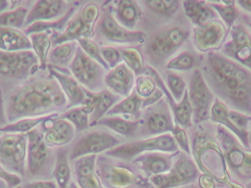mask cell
<instances>
[{"mask_svg": "<svg viewBox=\"0 0 251 188\" xmlns=\"http://www.w3.org/2000/svg\"><path fill=\"white\" fill-rule=\"evenodd\" d=\"M210 88L234 107L251 114V73L233 60L210 54L205 68Z\"/></svg>", "mask_w": 251, "mask_h": 188, "instance_id": "1", "label": "cell"}, {"mask_svg": "<svg viewBox=\"0 0 251 188\" xmlns=\"http://www.w3.org/2000/svg\"><path fill=\"white\" fill-rule=\"evenodd\" d=\"M67 99L56 81H35L25 84L10 96L7 120L16 122L56 113L67 106Z\"/></svg>", "mask_w": 251, "mask_h": 188, "instance_id": "2", "label": "cell"}, {"mask_svg": "<svg viewBox=\"0 0 251 188\" xmlns=\"http://www.w3.org/2000/svg\"><path fill=\"white\" fill-rule=\"evenodd\" d=\"M218 134V140L222 148L230 180L242 183L251 182V152H247L239 144L238 141L222 129Z\"/></svg>", "mask_w": 251, "mask_h": 188, "instance_id": "3", "label": "cell"}, {"mask_svg": "<svg viewBox=\"0 0 251 188\" xmlns=\"http://www.w3.org/2000/svg\"><path fill=\"white\" fill-rule=\"evenodd\" d=\"M185 29L173 27L155 34L147 45L146 54L151 63L158 66L174 54L187 41Z\"/></svg>", "mask_w": 251, "mask_h": 188, "instance_id": "4", "label": "cell"}, {"mask_svg": "<svg viewBox=\"0 0 251 188\" xmlns=\"http://www.w3.org/2000/svg\"><path fill=\"white\" fill-rule=\"evenodd\" d=\"M70 69L76 81L90 92L98 93L104 90L107 71L88 57L79 46L70 64Z\"/></svg>", "mask_w": 251, "mask_h": 188, "instance_id": "5", "label": "cell"}, {"mask_svg": "<svg viewBox=\"0 0 251 188\" xmlns=\"http://www.w3.org/2000/svg\"><path fill=\"white\" fill-rule=\"evenodd\" d=\"M178 151V146L171 133L154 136L144 140L131 142L121 145L107 152V155L113 158L129 160L137 158L143 152H160L174 153Z\"/></svg>", "mask_w": 251, "mask_h": 188, "instance_id": "6", "label": "cell"}, {"mask_svg": "<svg viewBox=\"0 0 251 188\" xmlns=\"http://www.w3.org/2000/svg\"><path fill=\"white\" fill-rule=\"evenodd\" d=\"M40 68L39 60L30 50L5 52L0 50V75L13 79H26Z\"/></svg>", "mask_w": 251, "mask_h": 188, "instance_id": "7", "label": "cell"}, {"mask_svg": "<svg viewBox=\"0 0 251 188\" xmlns=\"http://www.w3.org/2000/svg\"><path fill=\"white\" fill-rule=\"evenodd\" d=\"M26 150V134H7L0 137V165L7 172L24 175Z\"/></svg>", "mask_w": 251, "mask_h": 188, "instance_id": "8", "label": "cell"}, {"mask_svg": "<svg viewBox=\"0 0 251 188\" xmlns=\"http://www.w3.org/2000/svg\"><path fill=\"white\" fill-rule=\"evenodd\" d=\"M187 90L193 109V122H202L210 118L214 96L200 71L193 72Z\"/></svg>", "mask_w": 251, "mask_h": 188, "instance_id": "9", "label": "cell"}, {"mask_svg": "<svg viewBox=\"0 0 251 188\" xmlns=\"http://www.w3.org/2000/svg\"><path fill=\"white\" fill-rule=\"evenodd\" d=\"M139 121L141 133L146 135H161L171 133L174 124L172 112L166 101L162 99L149 107Z\"/></svg>", "mask_w": 251, "mask_h": 188, "instance_id": "10", "label": "cell"}, {"mask_svg": "<svg viewBox=\"0 0 251 188\" xmlns=\"http://www.w3.org/2000/svg\"><path fill=\"white\" fill-rule=\"evenodd\" d=\"M199 170L190 158L181 156L168 172L151 177L154 188H174L185 186L197 178Z\"/></svg>", "mask_w": 251, "mask_h": 188, "instance_id": "11", "label": "cell"}, {"mask_svg": "<svg viewBox=\"0 0 251 188\" xmlns=\"http://www.w3.org/2000/svg\"><path fill=\"white\" fill-rule=\"evenodd\" d=\"M120 141L106 132H91L79 138L74 145L69 160L75 161L87 155H97L119 146Z\"/></svg>", "mask_w": 251, "mask_h": 188, "instance_id": "12", "label": "cell"}, {"mask_svg": "<svg viewBox=\"0 0 251 188\" xmlns=\"http://www.w3.org/2000/svg\"><path fill=\"white\" fill-rule=\"evenodd\" d=\"M145 75L153 78L156 86L162 91L165 96L170 109L174 115L176 124L182 128H190L193 123V109L189 99L188 90L186 89L183 99L181 102L176 103L172 95L170 94L166 85L164 83L159 74L151 67L146 68Z\"/></svg>", "mask_w": 251, "mask_h": 188, "instance_id": "13", "label": "cell"}, {"mask_svg": "<svg viewBox=\"0 0 251 188\" xmlns=\"http://www.w3.org/2000/svg\"><path fill=\"white\" fill-rule=\"evenodd\" d=\"M100 33L110 42L124 44H143L146 34L142 31H131L118 23L110 13H104L98 25Z\"/></svg>", "mask_w": 251, "mask_h": 188, "instance_id": "14", "label": "cell"}, {"mask_svg": "<svg viewBox=\"0 0 251 188\" xmlns=\"http://www.w3.org/2000/svg\"><path fill=\"white\" fill-rule=\"evenodd\" d=\"M42 124L43 135L47 146H64L72 142L75 137L76 130L73 124L60 118V114L57 112Z\"/></svg>", "mask_w": 251, "mask_h": 188, "instance_id": "15", "label": "cell"}, {"mask_svg": "<svg viewBox=\"0 0 251 188\" xmlns=\"http://www.w3.org/2000/svg\"><path fill=\"white\" fill-rule=\"evenodd\" d=\"M27 135V166L31 175L36 176L47 168L50 161V151L44 135L37 129L26 133Z\"/></svg>", "mask_w": 251, "mask_h": 188, "instance_id": "16", "label": "cell"}, {"mask_svg": "<svg viewBox=\"0 0 251 188\" xmlns=\"http://www.w3.org/2000/svg\"><path fill=\"white\" fill-rule=\"evenodd\" d=\"M83 89L86 95V101L83 105H87L91 109L90 127H93L106 116L107 112L118 103L121 96L109 90L104 89L100 92L92 93L85 88H83Z\"/></svg>", "mask_w": 251, "mask_h": 188, "instance_id": "17", "label": "cell"}, {"mask_svg": "<svg viewBox=\"0 0 251 188\" xmlns=\"http://www.w3.org/2000/svg\"><path fill=\"white\" fill-rule=\"evenodd\" d=\"M231 35L232 40L224 47V53L251 69V35L240 25L233 29Z\"/></svg>", "mask_w": 251, "mask_h": 188, "instance_id": "18", "label": "cell"}, {"mask_svg": "<svg viewBox=\"0 0 251 188\" xmlns=\"http://www.w3.org/2000/svg\"><path fill=\"white\" fill-rule=\"evenodd\" d=\"M66 4L61 0L37 1L28 13L25 27H28L35 22H50L62 17L66 12Z\"/></svg>", "mask_w": 251, "mask_h": 188, "instance_id": "19", "label": "cell"}, {"mask_svg": "<svg viewBox=\"0 0 251 188\" xmlns=\"http://www.w3.org/2000/svg\"><path fill=\"white\" fill-rule=\"evenodd\" d=\"M48 68L50 75L58 82L62 91L66 96L68 100L66 110L75 107L82 106L86 101V95L82 86L64 72H60L51 66H49Z\"/></svg>", "mask_w": 251, "mask_h": 188, "instance_id": "20", "label": "cell"}, {"mask_svg": "<svg viewBox=\"0 0 251 188\" xmlns=\"http://www.w3.org/2000/svg\"><path fill=\"white\" fill-rule=\"evenodd\" d=\"M134 74L125 63H121L108 72L104 78V84L109 91L120 96H129L132 93Z\"/></svg>", "mask_w": 251, "mask_h": 188, "instance_id": "21", "label": "cell"}, {"mask_svg": "<svg viewBox=\"0 0 251 188\" xmlns=\"http://www.w3.org/2000/svg\"><path fill=\"white\" fill-rule=\"evenodd\" d=\"M133 163L137 164L150 177L165 174L173 166L172 156L168 154L152 152L137 156Z\"/></svg>", "mask_w": 251, "mask_h": 188, "instance_id": "22", "label": "cell"}, {"mask_svg": "<svg viewBox=\"0 0 251 188\" xmlns=\"http://www.w3.org/2000/svg\"><path fill=\"white\" fill-rule=\"evenodd\" d=\"M224 27L221 23L211 22L194 29V42L200 51L206 52L217 47L223 39Z\"/></svg>", "mask_w": 251, "mask_h": 188, "instance_id": "23", "label": "cell"}, {"mask_svg": "<svg viewBox=\"0 0 251 188\" xmlns=\"http://www.w3.org/2000/svg\"><path fill=\"white\" fill-rule=\"evenodd\" d=\"M94 27L85 24L80 16H78L69 21L63 32L51 33L50 36L51 45L54 47L65 43L76 41L81 38H89L92 35Z\"/></svg>", "mask_w": 251, "mask_h": 188, "instance_id": "24", "label": "cell"}, {"mask_svg": "<svg viewBox=\"0 0 251 188\" xmlns=\"http://www.w3.org/2000/svg\"><path fill=\"white\" fill-rule=\"evenodd\" d=\"M32 43L29 37L19 29L0 27V50L19 52L30 50Z\"/></svg>", "mask_w": 251, "mask_h": 188, "instance_id": "25", "label": "cell"}, {"mask_svg": "<svg viewBox=\"0 0 251 188\" xmlns=\"http://www.w3.org/2000/svg\"><path fill=\"white\" fill-rule=\"evenodd\" d=\"M183 5L186 16L196 27L209 23L216 16L215 11L205 1L188 0L184 1Z\"/></svg>", "mask_w": 251, "mask_h": 188, "instance_id": "26", "label": "cell"}, {"mask_svg": "<svg viewBox=\"0 0 251 188\" xmlns=\"http://www.w3.org/2000/svg\"><path fill=\"white\" fill-rule=\"evenodd\" d=\"M141 16V10L134 0H121L116 7V20L124 27L131 29Z\"/></svg>", "mask_w": 251, "mask_h": 188, "instance_id": "27", "label": "cell"}, {"mask_svg": "<svg viewBox=\"0 0 251 188\" xmlns=\"http://www.w3.org/2000/svg\"><path fill=\"white\" fill-rule=\"evenodd\" d=\"M75 7H71L62 17L50 22H38L31 25L24 30V33L29 36L31 34L38 32H61L64 30L71 18L75 13Z\"/></svg>", "mask_w": 251, "mask_h": 188, "instance_id": "28", "label": "cell"}, {"mask_svg": "<svg viewBox=\"0 0 251 188\" xmlns=\"http://www.w3.org/2000/svg\"><path fill=\"white\" fill-rule=\"evenodd\" d=\"M76 43H65L54 47L48 56V66L60 69L66 65H70L76 53Z\"/></svg>", "mask_w": 251, "mask_h": 188, "instance_id": "29", "label": "cell"}, {"mask_svg": "<svg viewBox=\"0 0 251 188\" xmlns=\"http://www.w3.org/2000/svg\"><path fill=\"white\" fill-rule=\"evenodd\" d=\"M143 99L133 91L129 96L126 97L122 102H118L110 110L107 112L106 116H115L117 115H129L134 117L136 121L140 118V109H141Z\"/></svg>", "mask_w": 251, "mask_h": 188, "instance_id": "30", "label": "cell"}, {"mask_svg": "<svg viewBox=\"0 0 251 188\" xmlns=\"http://www.w3.org/2000/svg\"><path fill=\"white\" fill-rule=\"evenodd\" d=\"M35 55L39 60L40 69L45 70L48 67V56L51 42L47 32H38L29 35Z\"/></svg>", "mask_w": 251, "mask_h": 188, "instance_id": "31", "label": "cell"}, {"mask_svg": "<svg viewBox=\"0 0 251 188\" xmlns=\"http://www.w3.org/2000/svg\"><path fill=\"white\" fill-rule=\"evenodd\" d=\"M97 124L110 129L126 137H132L139 129V121H128L116 116L104 117Z\"/></svg>", "mask_w": 251, "mask_h": 188, "instance_id": "32", "label": "cell"}, {"mask_svg": "<svg viewBox=\"0 0 251 188\" xmlns=\"http://www.w3.org/2000/svg\"><path fill=\"white\" fill-rule=\"evenodd\" d=\"M91 113V109L86 105H82L67 109L66 112L60 114V117L73 124L76 131L82 132L90 127Z\"/></svg>", "mask_w": 251, "mask_h": 188, "instance_id": "33", "label": "cell"}, {"mask_svg": "<svg viewBox=\"0 0 251 188\" xmlns=\"http://www.w3.org/2000/svg\"><path fill=\"white\" fill-rule=\"evenodd\" d=\"M53 176L59 188H68L71 179L69 156L65 149L57 152Z\"/></svg>", "mask_w": 251, "mask_h": 188, "instance_id": "34", "label": "cell"}, {"mask_svg": "<svg viewBox=\"0 0 251 188\" xmlns=\"http://www.w3.org/2000/svg\"><path fill=\"white\" fill-rule=\"evenodd\" d=\"M57 113V112H56ZM54 113L38 118H25L19 120L13 124H7L5 127L0 128V133L7 134H25L35 129L38 124H42L44 121L52 116Z\"/></svg>", "mask_w": 251, "mask_h": 188, "instance_id": "35", "label": "cell"}, {"mask_svg": "<svg viewBox=\"0 0 251 188\" xmlns=\"http://www.w3.org/2000/svg\"><path fill=\"white\" fill-rule=\"evenodd\" d=\"M27 9L19 7L10 11L0 13V27L20 29L25 27V21L27 16Z\"/></svg>", "mask_w": 251, "mask_h": 188, "instance_id": "36", "label": "cell"}, {"mask_svg": "<svg viewBox=\"0 0 251 188\" xmlns=\"http://www.w3.org/2000/svg\"><path fill=\"white\" fill-rule=\"evenodd\" d=\"M122 54V60L125 61L128 69L132 71L136 76H140L144 74L146 68L144 60L140 52L133 47L119 49Z\"/></svg>", "mask_w": 251, "mask_h": 188, "instance_id": "37", "label": "cell"}, {"mask_svg": "<svg viewBox=\"0 0 251 188\" xmlns=\"http://www.w3.org/2000/svg\"><path fill=\"white\" fill-rule=\"evenodd\" d=\"M145 4L156 14L171 16L178 10L179 1L176 0H148Z\"/></svg>", "mask_w": 251, "mask_h": 188, "instance_id": "38", "label": "cell"}, {"mask_svg": "<svg viewBox=\"0 0 251 188\" xmlns=\"http://www.w3.org/2000/svg\"><path fill=\"white\" fill-rule=\"evenodd\" d=\"M76 41L79 44V47L88 57L100 63L106 71L110 72V67L103 59L101 52H100V48H99L98 46L94 41L90 40L89 38H81Z\"/></svg>", "mask_w": 251, "mask_h": 188, "instance_id": "39", "label": "cell"}, {"mask_svg": "<svg viewBox=\"0 0 251 188\" xmlns=\"http://www.w3.org/2000/svg\"><path fill=\"white\" fill-rule=\"evenodd\" d=\"M196 64V58L191 53L184 52L171 59L167 64V69L169 70L185 72L194 67Z\"/></svg>", "mask_w": 251, "mask_h": 188, "instance_id": "40", "label": "cell"}, {"mask_svg": "<svg viewBox=\"0 0 251 188\" xmlns=\"http://www.w3.org/2000/svg\"><path fill=\"white\" fill-rule=\"evenodd\" d=\"M167 85L170 94L172 95L176 102H181L187 89L184 80L176 74L168 73L167 75Z\"/></svg>", "mask_w": 251, "mask_h": 188, "instance_id": "41", "label": "cell"}, {"mask_svg": "<svg viewBox=\"0 0 251 188\" xmlns=\"http://www.w3.org/2000/svg\"><path fill=\"white\" fill-rule=\"evenodd\" d=\"M96 162L97 155H87L78 158L76 162V177L77 178L87 177L96 174Z\"/></svg>", "mask_w": 251, "mask_h": 188, "instance_id": "42", "label": "cell"}, {"mask_svg": "<svg viewBox=\"0 0 251 188\" xmlns=\"http://www.w3.org/2000/svg\"><path fill=\"white\" fill-rule=\"evenodd\" d=\"M156 85L153 78L147 76H139L136 81L137 94L143 99H147L155 92Z\"/></svg>", "mask_w": 251, "mask_h": 188, "instance_id": "43", "label": "cell"}, {"mask_svg": "<svg viewBox=\"0 0 251 188\" xmlns=\"http://www.w3.org/2000/svg\"><path fill=\"white\" fill-rule=\"evenodd\" d=\"M224 3L226 5H220L217 4H212L211 5L218 11L222 19L230 27L237 19L238 13L234 7V3H235L234 1H224Z\"/></svg>", "mask_w": 251, "mask_h": 188, "instance_id": "44", "label": "cell"}, {"mask_svg": "<svg viewBox=\"0 0 251 188\" xmlns=\"http://www.w3.org/2000/svg\"><path fill=\"white\" fill-rule=\"evenodd\" d=\"M103 59L108 65L110 69H114L122 62V54L118 49L112 47H104L100 48Z\"/></svg>", "mask_w": 251, "mask_h": 188, "instance_id": "45", "label": "cell"}, {"mask_svg": "<svg viewBox=\"0 0 251 188\" xmlns=\"http://www.w3.org/2000/svg\"><path fill=\"white\" fill-rule=\"evenodd\" d=\"M111 178L115 186L122 187V186H126L129 183H132L134 176L126 168L116 167L113 168L112 171Z\"/></svg>", "mask_w": 251, "mask_h": 188, "instance_id": "46", "label": "cell"}, {"mask_svg": "<svg viewBox=\"0 0 251 188\" xmlns=\"http://www.w3.org/2000/svg\"><path fill=\"white\" fill-rule=\"evenodd\" d=\"M171 134H172L173 137L175 140L177 146H179V148H181L185 153L190 155L191 154L190 142H189L188 137H187L184 129L178 126V124H175L174 130L171 132Z\"/></svg>", "mask_w": 251, "mask_h": 188, "instance_id": "47", "label": "cell"}, {"mask_svg": "<svg viewBox=\"0 0 251 188\" xmlns=\"http://www.w3.org/2000/svg\"><path fill=\"white\" fill-rule=\"evenodd\" d=\"M100 10L98 6L94 3L87 4L81 12L80 18L87 25L94 26L100 17Z\"/></svg>", "mask_w": 251, "mask_h": 188, "instance_id": "48", "label": "cell"}, {"mask_svg": "<svg viewBox=\"0 0 251 188\" xmlns=\"http://www.w3.org/2000/svg\"><path fill=\"white\" fill-rule=\"evenodd\" d=\"M77 181L81 188H103L96 174L89 177L77 178Z\"/></svg>", "mask_w": 251, "mask_h": 188, "instance_id": "49", "label": "cell"}, {"mask_svg": "<svg viewBox=\"0 0 251 188\" xmlns=\"http://www.w3.org/2000/svg\"><path fill=\"white\" fill-rule=\"evenodd\" d=\"M0 179L6 182L10 187H15L20 184L21 179L16 174L7 172L0 165Z\"/></svg>", "mask_w": 251, "mask_h": 188, "instance_id": "50", "label": "cell"}, {"mask_svg": "<svg viewBox=\"0 0 251 188\" xmlns=\"http://www.w3.org/2000/svg\"><path fill=\"white\" fill-rule=\"evenodd\" d=\"M163 96L164 94L162 93V91L159 88H156V91L151 96H149L147 99H143L141 107L145 108L146 107H149L151 105H153V104L156 103L158 101L162 99Z\"/></svg>", "mask_w": 251, "mask_h": 188, "instance_id": "51", "label": "cell"}, {"mask_svg": "<svg viewBox=\"0 0 251 188\" xmlns=\"http://www.w3.org/2000/svg\"><path fill=\"white\" fill-rule=\"evenodd\" d=\"M215 179L208 174H203L199 178V187L201 188H216Z\"/></svg>", "mask_w": 251, "mask_h": 188, "instance_id": "52", "label": "cell"}, {"mask_svg": "<svg viewBox=\"0 0 251 188\" xmlns=\"http://www.w3.org/2000/svg\"><path fill=\"white\" fill-rule=\"evenodd\" d=\"M24 188H57L53 182L39 181L29 183Z\"/></svg>", "mask_w": 251, "mask_h": 188, "instance_id": "53", "label": "cell"}, {"mask_svg": "<svg viewBox=\"0 0 251 188\" xmlns=\"http://www.w3.org/2000/svg\"><path fill=\"white\" fill-rule=\"evenodd\" d=\"M7 118H6L5 112H4V105H3L2 94L0 91V128L7 125Z\"/></svg>", "mask_w": 251, "mask_h": 188, "instance_id": "54", "label": "cell"}, {"mask_svg": "<svg viewBox=\"0 0 251 188\" xmlns=\"http://www.w3.org/2000/svg\"><path fill=\"white\" fill-rule=\"evenodd\" d=\"M224 186L226 188H246L240 183H237V182L232 181L231 180H227L224 183Z\"/></svg>", "mask_w": 251, "mask_h": 188, "instance_id": "55", "label": "cell"}, {"mask_svg": "<svg viewBox=\"0 0 251 188\" xmlns=\"http://www.w3.org/2000/svg\"><path fill=\"white\" fill-rule=\"evenodd\" d=\"M239 3L247 10L251 11V1H239Z\"/></svg>", "mask_w": 251, "mask_h": 188, "instance_id": "56", "label": "cell"}, {"mask_svg": "<svg viewBox=\"0 0 251 188\" xmlns=\"http://www.w3.org/2000/svg\"><path fill=\"white\" fill-rule=\"evenodd\" d=\"M9 6V1H0V13H3V10H5Z\"/></svg>", "mask_w": 251, "mask_h": 188, "instance_id": "57", "label": "cell"}, {"mask_svg": "<svg viewBox=\"0 0 251 188\" xmlns=\"http://www.w3.org/2000/svg\"><path fill=\"white\" fill-rule=\"evenodd\" d=\"M68 188H78L77 186H75L74 183H72V184L70 185V186L68 187Z\"/></svg>", "mask_w": 251, "mask_h": 188, "instance_id": "58", "label": "cell"}, {"mask_svg": "<svg viewBox=\"0 0 251 188\" xmlns=\"http://www.w3.org/2000/svg\"><path fill=\"white\" fill-rule=\"evenodd\" d=\"M246 188H251V182H250V183H246Z\"/></svg>", "mask_w": 251, "mask_h": 188, "instance_id": "59", "label": "cell"}, {"mask_svg": "<svg viewBox=\"0 0 251 188\" xmlns=\"http://www.w3.org/2000/svg\"><path fill=\"white\" fill-rule=\"evenodd\" d=\"M225 188V186H221V187H220L219 188ZM190 188H201L200 187H196V186H192V187Z\"/></svg>", "mask_w": 251, "mask_h": 188, "instance_id": "60", "label": "cell"}, {"mask_svg": "<svg viewBox=\"0 0 251 188\" xmlns=\"http://www.w3.org/2000/svg\"><path fill=\"white\" fill-rule=\"evenodd\" d=\"M249 143H251V134L250 135V139H249Z\"/></svg>", "mask_w": 251, "mask_h": 188, "instance_id": "61", "label": "cell"}]
</instances>
